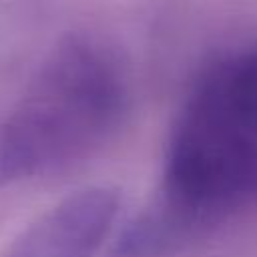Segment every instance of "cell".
I'll list each match as a JSON object with an SVG mask.
<instances>
[{
    "mask_svg": "<svg viewBox=\"0 0 257 257\" xmlns=\"http://www.w3.org/2000/svg\"><path fill=\"white\" fill-rule=\"evenodd\" d=\"M205 225L159 191L110 245L106 257H171Z\"/></svg>",
    "mask_w": 257,
    "mask_h": 257,
    "instance_id": "obj_4",
    "label": "cell"
},
{
    "mask_svg": "<svg viewBox=\"0 0 257 257\" xmlns=\"http://www.w3.org/2000/svg\"><path fill=\"white\" fill-rule=\"evenodd\" d=\"M118 203L110 187L74 191L22 229L6 257H96L112 231Z\"/></svg>",
    "mask_w": 257,
    "mask_h": 257,
    "instance_id": "obj_3",
    "label": "cell"
},
{
    "mask_svg": "<svg viewBox=\"0 0 257 257\" xmlns=\"http://www.w3.org/2000/svg\"><path fill=\"white\" fill-rule=\"evenodd\" d=\"M122 106L124 82L110 52L82 36L60 42L0 124V185L84 155Z\"/></svg>",
    "mask_w": 257,
    "mask_h": 257,
    "instance_id": "obj_2",
    "label": "cell"
},
{
    "mask_svg": "<svg viewBox=\"0 0 257 257\" xmlns=\"http://www.w3.org/2000/svg\"><path fill=\"white\" fill-rule=\"evenodd\" d=\"M161 191L205 225L257 205V40L195 82L169 137Z\"/></svg>",
    "mask_w": 257,
    "mask_h": 257,
    "instance_id": "obj_1",
    "label": "cell"
}]
</instances>
